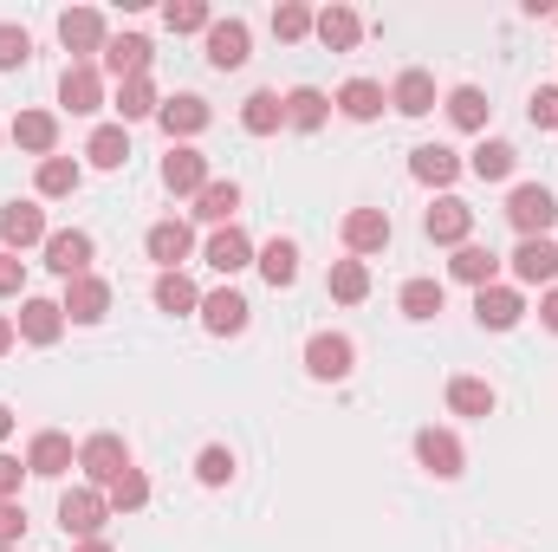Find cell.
<instances>
[{
    "label": "cell",
    "instance_id": "obj_1",
    "mask_svg": "<svg viewBox=\"0 0 558 552\" xmlns=\"http://www.w3.org/2000/svg\"><path fill=\"white\" fill-rule=\"evenodd\" d=\"M131 468V448H124V435H111V429H98V435H85L78 442V475H85V488H111L118 475Z\"/></svg>",
    "mask_w": 558,
    "mask_h": 552
},
{
    "label": "cell",
    "instance_id": "obj_2",
    "mask_svg": "<svg viewBox=\"0 0 558 552\" xmlns=\"http://www.w3.org/2000/svg\"><path fill=\"white\" fill-rule=\"evenodd\" d=\"M105 520H111V501H105L98 488H65V494H59V527H65L72 540H98Z\"/></svg>",
    "mask_w": 558,
    "mask_h": 552
},
{
    "label": "cell",
    "instance_id": "obj_3",
    "mask_svg": "<svg viewBox=\"0 0 558 552\" xmlns=\"http://www.w3.org/2000/svg\"><path fill=\"white\" fill-rule=\"evenodd\" d=\"M507 221L520 228V241H539V235H546V228L558 221L553 189H539V182H520V189L507 195Z\"/></svg>",
    "mask_w": 558,
    "mask_h": 552
},
{
    "label": "cell",
    "instance_id": "obj_4",
    "mask_svg": "<svg viewBox=\"0 0 558 552\" xmlns=\"http://www.w3.org/2000/svg\"><path fill=\"white\" fill-rule=\"evenodd\" d=\"M59 105H65L72 118H92V111H105V72H98L92 59H72V65L59 72Z\"/></svg>",
    "mask_w": 558,
    "mask_h": 552
},
{
    "label": "cell",
    "instance_id": "obj_5",
    "mask_svg": "<svg viewBox=\"0 0 558 552\" xmlns=\"http://www.w3.org/2000/svg\"><path fill=\"white\" fill-rule=\"evenodd\" d=\"M305 371H312L318 384H344V377L357 371V345H351L344 332H318V338L305 345Z\"/></svg>",
    "mask_w": 558,
    "mask_h": 552
},
{
    "label": "cell",
    "instance_id": "obj_6",
    "mask_svg": "<svg viewBox=\"0 0 558 552\" xmlns=\"http://www.w3.org/2000/svg\"><path fill=\"white\" fill-rule=\"evenodd\" d=\"M416 461L435 481H454V475L468 468V448H461L454 429H435V422H428V429H416Z\"/></svg>",
    "mask_w": 558,
    "mask_h": 552
},
{
    "label": "cell",
    "instance_id": "obj_7",
    "mask_svg": "<svg viewBox=\"0 0 558 552\" xmlns=\"http://www.w3.org/2000/svg\"><path fill=\"white\" fill-rule=\"evenodd\" d=\"M46 208L39 202H7L0 208V248L7 254H26V248H46Z\"/></svg>",
    "mask_w": 558,
    "mask_h": 552
},
{
    "label": "cell",
    "instance_id": "obj_8",
    "mask_svg": "<svg viewBox=\"0 0 558 552\" xmlns=\"http://www.w3.org/2000/svg\"><path fill=\"white\" fill-rule=\"evenodd\" d=\"M59 39H65V52H72V59H92V52H105V46H111V33H105V13H98V7H65V13H59Z\"/></svg>",
    "mask_w": 558,
    "mask_h": 552
},
{
    "label": "cell",
    "instance_id": "obj_9",
    "mask_svg": "<svg viewBox=\"0 0 558 552\" xmlns=\"http://www.w3.org/2000/svg\"><path fill=\"white\" fill-rule=\"evenodd\" d=\"M247 59H254V33H247V20H234V13L215 20V26H208V65H215V72H241Z\"/></svg>",
    "mask_w": 558,
    "mask_h": 552
},
{
    "label": "cell",
    "instance_id": "obj_10",
    "mask_svg": "<svg viewBox=\"0 0 558 552\" xmlns=\"http://www.w3.org/2000/svg\"><path fill=\"white\" fill-rule=\"evenodd\" d=\"M215 176H208V156L195 149V143H169V156H162V189L169 195H202Z\"/></svg>",
    "mask_w": 558,
    "mask_h": 552
},
{
    "label": "cell",
    "instance_id": "obj_11",
    "mask_svg": "<svg viewBox=\"0 0 558 552\" xmlns=\"http://www.w3.org/2000/svg\"><path fill=\"white\" fill-rule=\"evenodd\" d=\"M422 235H428L435 248H468V235H474V208H468L461 195H441V202L422 215Z\"/></svg>",
    "mask_w": 558,
    "mask_h": 552
},
{
    "label": "cell",
    "instance_id": "obj_12",
    "mask_svg": "<svg viewBox=\"0 0 558 552\" xmlns=\"http://www.w3.org/2000/svg\"><path fill=\"white\" fill-rule=\"evenodd\" d=\"M65 468H78V448H72V435H65V429H39V435L26 442V475H39V481H59Z\"/></svg>",
    "mask_w": 558,
    "mask_h": 552
},
{
    "label": "cell",
    "instance_id": "obj_13",
    "mask_svg": "<svg viewBox=\"0 0 558 552\" xmlns=\"http://www.w3.org/2000/svg\"><path fill=\"white\" fill-rule=\"evenodd\" d=\"M59 312H65L72 325H98V319L111 312V279H98V274L65 279V299H59Z\"/></svg>",
    "mask_w": 558,
    "mask_h": 552
},
{
    "label": "cell",
    "instance_id": "obj_14",
    "mask_svg": "<svg viewBox=\"0 0 558 552\" xmlns=\"http://www.w3.org/2000/svg\"><path fill=\"white\" fill-rule=\"evenodd\" d=\"M247 319H254V305H247L234 286H215V292H202V325H208L215 338H241V332H247Z\"/></svg>",
    "mask_w": 558,
    "mask_h": 552
},
{
    "label": "cell",
    "instance_id": "obj_15",
    "mask_svg": "<svg viewBox=\"0 0 558 552\" xmlns=\"http://www.w3.org/2000/svg\"><path fill=\"white\" fill-rule=\"evenodd\" d=\"M338 235H344L351 261H364V254H384V248H390V215H384V208H351Z\"/></svg>",
    "mask_w": 558,
    "mask_h": 552
},
{
    "label": "cell",
    "instance_id": "obj_16",
    "mask_svg": "<svg viewBox=\"0 0 558 552\" xmlns=\"http://www.w3.org/2000/svg\"><path fill=\"white\" fill-rule=\"evenodd\" d=\"M143 248H149V261H156L162 274H182V261L195 254V228H189V221H156V228L143 235Z\"/></svg>",
    "mask_w": 558,
    "mask_h": 552
},
{
    "label": "cell",
    "instance_id": "obj_17",
    "mask_svg": "<svg viewBox=\"0 0 558 552\" xmlns=\"http://www.w3.org/2000/svg\"><path fill=\"white\" fill-rule=\"evenodd\" d=\"M474 319H481L487 332H513V325L526 319L520 286H500V279H494V286H481V292H474Z\"/></svg>",
    "mask_w": 558,
    "mask_h": 552
},
{
    "label": "cell",
    "instance_id": "obj_18",
    "mask_svg": "<svg viewBox=\"0 0 558 552\" xmlns=\"http://www.w3.org/2000/svg\"><path fill=\"white\" fill-rule=\"evenodd\" d=\"M46 267H52L59 279L92 274V235H85V228H59V235H46Z\"/></svg>",
    "mask_w": 558,
    "mask_h": 552
},
{
    "label": "cell",
    "instance_id": "obj_19",
    "mask_svg": "<svg viewBox=\"0 0 558 552\" xmlns=\"http://www.w3.org/2000/svg\"><path fill=\"white\" fill-rule=\"evenodd\" d=\"M13 332H20L26 345H59V338H65V312H59V299H20Z\"/></svg>",
    "mask_w": 558,
    "mask_h": 552
},
{
    "label": "cell",
    "instance_id": "obj_20",
    "mask_svg": "<svg viewBox=\"0 0 558 552\" xmlns=\"http://www.w3.org/2000/svg\"><path fill=\"white\" fill-rule=\"evenodd\" d=\"M507 267H513L520 286H553L558 279V241H546V235H539V241H520V248L507 254Z\"/></svg>",
    "mask_w": 558,
    "mask_h": 552
},
{
    "label": "cell",
    "instance_id": "obj_21",
    "mask_svg": "<svg viewBox=\"0 0 558 552\" xmlns=\"http://www.w3.org/2000/svg\"><path fill=\"white\" fill-rule=\"evenodd\" d=\"M202 261H208V267H215L221 279H234L241 267H254V241H247V235H241V228L228 221V228H215V235H208Z\"/></svg>",
    "mask_w": 558,
    "mask_h": 552
},
{
    "label": "cell",
    "instance_id": "obj_22",
    "mask_svg": "<svg viewBox=\"0 0 558 552\" xmlns=\"http://www.w3.org/2000/svg\"><path fill=\"white\" fill-rule=\"evenodd\" d=\"M208 118H215V111H208L195 92H182V98H162V111H156V124L169 131V143H175V137H182V143L202 137V131H208Z\"/></svg>",
    "mask_w": 558,
    "mask_h": 552
},
{
    "label": "cell",
    "instance_id": "obj_23",
    "mask_svg": "<svg viewBox=\"0 0 558 552\" xmlns=\"http://www.w3.org/2000/svg\"><path fill=\"white\" fill-rule=\"evenodd\" d=\"M149 59H156V52H149L143 33H118V39L105 46V72H111L118 85H124V79H149Z\"/></svg>",
    "mask_w": 558,
    "mask_h": 552
},
{
    "label": "cell",
    "instance_id": "obj_24",
    "mask_svg": "<svg viewBox=\"0 0 558 552\" xmlns=\"http://www.w3.org/2000/svg\"><path fill=\"white\" fill-rule=\"evenodd\" d=\"M461 169H468V163H461L448 143H422V149H410V176H416V182H428V189H448Z\"/></svg>",
    "mask_w": 558,
    "mask_h": 552
},
{
    "label": "cell",
    "instance_id": "obj_25",
    "mask_svg": "<svg viewBox=\"0 0 558 552\" xmlns=\"http://www.w3.org/2000/svg\"><path fill=\"white\" fill-rule=\"evenodd\" d=\"M384 105H390V92H384L377 79H344V85H338V111H344L351 124H371V118H384Z\"/></svg>",
    "mask_w": 558,
    "mask_h": 552
},
{
    "label": "cell",
    "instance_id": "obj_26",
    "mask_svg": "<svg viewBox=\"0 0 558 552\" xmlns=\"http://www.w3.org/2000/svg\"><path fill=\"white\" fill-rule=\"evenodd\" d=\"M7 137L20 143V149H33V156L46 163V156L59 149V118H52V111H20V118L7 124Z\"/></svg>",
    "mask_w": 558,
    "mask_h": 552
},
{
    "label": "cell",
    "instance_id": "obj_27",
    "mask_svg": "<svg viewBox=\"0 0 558 552\" xmlns=\"http://www.w3.org/2000/svg\"><path fill=\"white\" fill-rule=\"evenodd\" d=\"M312 33H318V39H325L331 52H351V46L364 39V20H357V7H318Z\"/></svg>",
    "mask_w": 558,
    "mask_h": 552
},
{
    "label": "cell",
    "instance_id": "obj_28",
    "mask_svg": "<svg viewBox=\"0 0 558 552\" xmlns=\"http://www.w3.org/2000/svg\"><path fill=\"white\" fill-rule=\"evenodd\" d=\"M390 105H397L403 118H428V111H435V79H428L422 65L397 72V85H390Z\"/></svg>",
    "mask_w": 558,
    "mask_h": 552
},
{
    "label": "cell",
    "instance_id": "obj_29",
    "mask_svg": "<svg viewBox=\"0 0 558 552\" xmlns=\"http://www.w3.org/2000/svg\"><path fill=\"white\" fill-rule=\"evenodd\" d=\"M325 118H331V98H325L318 85H292V92H286V124H292V131H305V137H312Z\"/></svg>",
    "mask_w": 558,
    "mask_h": 552
},
{
    "label": "cell",
    "instance_id": "obj_30",
    "mask_svg": "<svg viewBox=\"0 0 558 552\" xmlns=\"http://www.w3.org/2000/svg\"><path fill=\"white\" fill-rule=\"evenodd\" d=\"M441 111H448V124H454V131H487V111H494V105H487V92H481V85H454V92L441 98Z\"/></svg>",
    "mask_w": 558,
    "mask_h": 552
},
{
    "label": "cell",
    "instance_id": "obj_31",
    "mask_svg": "<svg viewBox=\"0 0 558 552\" xmlns=\"http://www.w3.org/2000/svg\"><path fill=\"white\" fill-rule=\"evenodd\" d=\"M448 274L461 279V286H494V274H500V254L494 248H481V241H468V248H454V261H448Z\"/></svg>",
    "mask_w": 558,
    "mask_h": 552
},
{
    "label": "cell",
    "instance_id": "obj_32",
    "mask_svg": "<svg viewBox=\"0 0 558 552\" xmlns=\"http://www.w3.org/2000/svg\"><path fill=\"white\" fill-rule=\"evenodd\" d=\"M234 208H241V182H234V176H228V182L215 176V182L195 195V215H202L208 228H228V221H234Z\"/></svg>",
    "mask_w": 558,
    "mask_h": 552
},
{
    "label": "cell",
    "instance_id": "obj_33",
    "mask_svg": "<svg viewBox=\"0 0 558 552\" xmlns=\"http://www.w3.org/2000/svg\"><path fill=\"white\" fill-rule=\"evenodd\" d=\"M279 124H286V98H279V92H247L241 131H247V137H274Z\"/></svg>",
    "mask_w": 558,
    "mask_h": 552
},
{
    "label": "cell",
    "instance_id": "obj_34",
    "mask_svg": "<svg viewBox=\"0 0 558 552\" xmlns=\"http://www.w3.org/2000/svg\"><path fill=\"white\" fill-rule=\"evenodd\" d=\"M254 267L267 274V286H292V279H299V241L274 235L267 248H254Z\"/></svg>",
    "mask_w": 558,
    "mask_h": 552
},
{
    "label": "cell",
    "instance_id": "obj_35",
    "mask_svg": "<svg viewBox=\"0 0 558 552\" xmlns=\"http://www.w3.org/2000/svg\"><path fill=\"white\" fill-rule=\"evenodd\" d=\"M85 156H92V169H124L131 163V131L124 124H98L85 137Z\"/></svg>",
    "mask_w": 558,
    "mask_h": 552
},
{
    "label": "cell",
    "instance_id": "obj_36",
    "mask_svg": "<svg viewBox=\"0 0 558 552\" xmlns=\"http://www.w3.org/2000/svg\"><path fill=\"white\" fill-rule=\"evenodd\" d=\"M513 163H520V149H513V143H500V137H481V143H474V156H468V169H474L481 182H507V176H513Z\"/></svg>",
    "mask_w": 558,
    "mask_h": 552
},
{
    "label": "cell",
    "instance_id": "obj_37",
    "mask_svg": "<svg viewBox=\"0 0 558 552\" xmlns=\"http://www.w3.org/2000/svg\"><path fill=\"white\" fill-rule=\"evenodd\" d=\"M156 312H169V319L202 312V286L189 274H156Z\"/></svg>",
    "mask_w": 558,
    "mask_h": 552
},
{
    "label": "cell",
    "instance_id": "obj_38",
    "mask_svg": "<svg viewBox=\"0 0 558 552\" xmlns=\"http://www.w3.org/2000/svg\"><path fill=\"white\" fill-rule=\"evenodd\" d=\"M494 384L487 377H448V410L454 416H494Z\"/></svg>",
    "mask_w": 558,
    "mask_h": 552
},
{
    "label": "cell",
    "instance_id": "obj_39",
    "mask_svg": "<svg viewBox=\"0 0 558 552\" xmlns=\"http://www.w3.org/2000/svg\"><path fill=\"white\" fill-rule=\"evenodd\" d=\"M156 111H162V98H156V79H124V85H118V118H124V124L156 118Z\"/></svg>",
    "mask_w": 558,
    "mask_h": 552
},
{
    "label": "cell",
    "instance_id": "obj_40",
    "mask_svg": "<svg viewBox=\"0 0 558 552\" xmlns=\"http://www.w3.org/2000/svg\"><path fill=\"white\" fill-rule=\"evenodd\" d=\"M331 299H344V305H364L371 299V267L364 261H331Z\"/></svg>",
    "mask_w": 558,
    "mask_h": 552
},
{
    "label": "cell",
    "instance_id": "obj_41",
    "mask_svg": "<svg viewBox=\"0 0 558 552\" xmlns=\"http://www.w3.org/2000/svg\"><path fill=\"white\" fill-rule=\"evenodd\" d=\"M78 182H85V169H78L72 156H46V163H39V176H33V189H39V195H72Z\"/></svg>",
    "mask_w": 558,
    "mask_h": 552
},
{
    "label": "cell",
    "instance_id": "obj_42",
    "mask_svg": "<svg viewBox=\"0 0 558 552\" xmlns=\"http://www.w3.org/2000/svg\"><path fill=\"white\" fill-rule=\"evenodd\" d=\"M105 501H111V514H137V507H149V475H143V468H124V475L105 488Z\"/></svg>",
    "mask_w": 558,
    "mask_h": 552
},
{
    "label": "cell",
    "instance_id": "obj_43",
    "mask_svg": "<svg viewBox=\"0 0 558 552\" xmlns=\"http://www.w3.org/2000/svg\"><path fill=\"white\" fill-rule=\"evenodd\" d=\"M162 26H169V33H208L215 13H208L202 0H169V7H162Z\"/></svg>",
    "mask_w": 558,
    "mask_h": 552
},
{
    "label": "cell",
    "instance_id": "obj_44",
    "mask_svg": "<svg viewBox=\"0 0 558 552\" xmlns=\"http://www.w3.org/2000/svg\"><path fill=\"white\" fill-rule=\"evenodd\" d=\"M195 481H202V488H228V481H234V455H228L221 442H208V448L195 455Z\"/></svg>",
    "mask_w": 558,
    "mask_h": 552
},
{
    "label": "cell",
    "instance_id": "obj_45",
    "mask_svg": "<svg viewBox=\"0 0 558 552\" xmlns=\"http://www.w3.org/2000/svg\"><path fill=\"white\" fill-rule=\"evenodd\" d=\"M441 312V279H410L403 286V319H435Z\"/></svg>",
    "mask_w": 558,
    "mask_h": 552
},
{
    "label": "cell",
    "instance_id": "obj_46",
    "mask_svg": "<svg viewBox=\"0 0 558 552\" xmlns=\"http://www.w3.org/2000/svg\"><path fill=\"white\" fill-rule=\"evenodd\" d=\"M26 59H33V33L13 26V20H0V72H20Z\"/></svg>",
    "mask_w": 558,
    "mask_h": 552
},
{
    "label": "cell",
    "instance_id": "obj_47",
    "mask_svg": "<svg viewBox=\"0 0 558 552\" xmlns=\"http://www.w3.org/2000/svg\"><path fill=\"white\" fill-rule=\"evenodd\" d=\"M312 20H318V13H312V7H299V0H279V7H274V33H279V39H305V33H312Z\"/></svg>",
    "mask_w": 558,
    "mask_h": 552
},
{
    "label": "cell",
    "instance_id": "obj_48",
    "mask_svg": "<svg viewBox=\"0 0 558 552\" xmlns=\"http://www.w3.org/2000/svg\"><path fill=\"white\" fill-rule=\"evenodd\" d=\"M526 111H533L539 131H558V85H539V92L526 98Z\"/></svg>",
    "mask_w": 558,
    "mask_h": 552
},
{
    "label": "cell",
    "instance_id": "obj_49",
    "mask_svg": "<svg viewBox=\"0 0 558 552\" xmlns=\"http://www.w3.org/2000/svg\"><path fill=\"white\" fill-rule=\"evenodd\" d=\"M20 533H26V507L0 501V547H20Z\"/></svg>",
    "mask_w": 558,
    "mask_h": 552
},
{
    "label": "cell",
    "instance_id": "obj_50",
    "mask_svg": "<svg viewBox=\"0 0 558 552\" xmlns=\"http://www.w3.org/2000/svg\"><path fill=\"white\" fill-rule=\"evenodd\" d=\"M20 286H26V261H20V254H7V248H0V299H13V292H20Z\"/></svg>",
    "mask_w": 558,
    "mask_h": 552
},
{
    "label": "cell",
    "instance_id": "obj_51",
    "mask_svg": "<svg viewBox=\"0 0 558 552\" xmlns=\"http://www.w3.org/2000/svg\"><path fill=\"white\" fill-rule=\"evenodd\" d=\"M20 481H26V461L0 455V501H20Z\"/></svg>",
    "mask_w": 558,
    "mask_h": 552
},
{
    "label": "cell",
    "instance_id": "obj_52",
    "mask_svg": "<svg viewBox=\"0 0 558 552\" xmlns=\"http://www.w3.org/2000/svg\"><path fill=\"white\" fill-rule=\"evenodd\" d=\"M539 319H546V332H558V286H546V299H539Z\"/></svg>",
    "mask_w": 558,
    "mask_h": 552
},
{
    "label": "cell",
    "instance_id": "obj_53",
    "mask_svg": "<svg viewBox=\"0 0 558 552\" xmlns=\"http://www.w3.org/2000/svg\"><path fill=\"white\" fill-rule=\"evenodd\" d=\"M13 338H20V332H13V319H7V312H0V358H7V351H13Z\"/></svg>",
    "mask_w": 558,
    "mask_h": 552
},
{
    "label": "cell",
    "instance_id": "obj_54",
    "mask_svg": "<svg viewBox=\"0 0 558 552\" xmlns=\"http://www.w3.org/2000/svg\"><path fill=\"white\" fill-rule=\"evenodd\" d=\"M7 435H13V410H7V404H0V442H7Z\"/></svg>",
    "mask_w": 558,
    "mask_h": 552
},
{
    "label": "cell",
    "instance_id": "obj_55",
    "mask_svg": "<svg viewBox=\"0 0 558 552\" xmlns=\"http://www.w3.org/2000/svg\"><path fill=\"white\" fill-rule=\"evenodd\" d=\"M78 552H111V540H78Z\"/></svg>",
    "mask_w": 558,
    "mask_h": 552
},
{
    "label": "cell",
    "instance_id": "obj_56",
    "mask_svg": "<svg viewBox=\"0 0 558 552\" xmlns=\"http://www.w3.org/2000/svg\"><path fill=\"white\" fill-rule=\"evenodd\" d=\"M0 552H20V547H0Z\"/></svg>",
    "mask_w": 558,
    "mask_h": 552
}]
</instances>
